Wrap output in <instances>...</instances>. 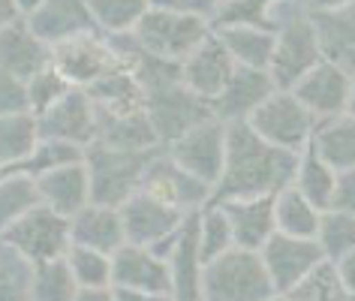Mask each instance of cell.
<instances>
[{
  "label": "cell",
  "mask_w": 355,
  "mask_h": 301,
  "mask_svg": "<svg viewBox=\"0 0 355 301\" xmlns=\"http://www.w3.org/2000/svg\"><path fill=\"white\" fill-rule=\"evenodd\" d=\"M295 166L298 154L268 145L250 130L247 121L226 123V163L220 181L211 190L208 205H220L229 199L277 196L295 178Z\"/></svg>",
  "instance_id": "1"
},
{
  "label": "cell",
  "mask_w": 355,
  "mask_h": 301,
  "mask_svg": "<svg viewBox=\"0 0 355 301\" xmlns=\"http://www.w3.org/2000/svg\"><path fill=\"white\" fill-rule=\"evenodd\" d=\"M271 19L274 55L268 64V76L277 91H292L298 78L322 60L307 0H271Z\"/></svg>",
  "instance_id": "2"
},
{
  "label": "cell",
  "mask_w": 355,
  "mask_h": 301,
  "mask_svg": "<svg viewBox=\"0 0 355 301\" xmlns=\"http://www.w3.org/2000/svg\"><path fill=\"white\" fill-rule=\"evenodd\" d=\"M208 37H211L208 19L175 10L168 0H150L148 12L141 15L139 28L132 31V40L139 42V49L145 55L163 60V64H178V67Z\"/></svg>",
  "instance_id": "3"
},
{
  "label": "cell",
  "mask_w": 355,
  "mask_h": 301,
  "mask_svg": "<svg viewBox=\"0 0 355 301\" xmlns=\"http://www.w3.org/2000/svg\"><path fill=\"white\" fill-rule=\"evenodd\" d=\"M157 150H121V148L103 145V141L87 145L85 169H87L94 205L121 208L130 196H136L141 190V178H145L148 163L154 160Z\"/></svg>",
  "instance_id": "4"
},
{
  "label": "cell",
  "mask_w": 355,
  "mask_h": 301,
  "mask_svg": "<svg viewBox=\"0 0 355 301\" xmlns=\"http://www.w3.org/2000/svg\"><path fill=\"white\" fill-rule=\"evenodd\" d=\"M274 286L253 250L232 247L202 268V301H271Z\"/></svg>",
  "instance_id": "5"
},
{
  "label": "cell",
  "mask_w": 355,
  "mask_h": 301,
  "mask_svg": "<svg viewBox=\"0 0 355 301\" xmlns=\"http://www.w3.org/2000/svg\"><path fill=\"white\" fill-rule=\"evenodd\" d=\"M0 241L10 244L15 253H21L31 265L64 259L67 250L73 247V241H69V220L60 217L58 211H51L49 205H42V202L37 208H31L21 220H15L0 235Z\"/></svg>",
  "instance_id": "6"
},
{
  "label": "cell",
  "mask_w": 355,
  "mask_h": 301,
  "mask_svg": "<svg viewBox=\"0 0 355 301\" xmlns=\"http://www.w3.org/2000/svg\"><path fill=\"white\" fill-rule=\"evenodd\" d=\"M250 130L268 145L289 150V154H301L307 148L310 136H313L316 118L301 105L292 91H274L250 118Z\"/></svg>",
  "instance_id": "7"
},
{
  "label": "cell",
  "mask_w": 355,
  "mask_h": 301,
  "mask_svg": "<svg viewBox=\"0 0 355 301\" xmlns=\"http://www.w3.org/2000/svg\"><path fill=\"white\" fill-rule=\"evenodd\" d=\"M141 193L150 199H157L159 205L181 211V214L202 211L211 202L208 184L193 178L190 172H184L163 148H159L154 154V160L148 163L145 178H141Z\"/></svg>",
  "instance_id": "8"
},
{
  "label": "cell",
  "mask_w": 355,
  "mask_h": 301,
  "mask_svg": "<svg viewBox=\"0 0 355 301\" xmlns=\"http://www.w3.org/2000/svg\"><path fill=\"white\" fill-rule=\"evenodd\" d=\"M51 67L73 87H91L100 78L114 73L121 67V60L114 55L109 37L94 31V33H82V37L60 42V46L51 49Z\"/></svg>",
  "instance_id": "9"
},
{
  "label": "cell",
  "mask_w": 355,
  "mask_h": 301,
  "mask_svg": "<svg viewBox=\"0 0 355 301\" xmlns=\"http://www.w3.org/2000/svg\"><path fill=\"white\" fill-rule=\"evenodd\" d=\"M163 150L184 172L205 181L214 190L226 163V123L211 118L205 123H199V127H193L190 132H184L181 139L168 141Z\"/></svg>",
  "instance_id": "10"
},
{
  "label": "cell",
  "mask_w": 355,
  "mask_h": 301,
  "mask_svg": "<svg viewBox=\"0 0 355 301\" xmlns=\"http://www.w3.org/2000/svg\"><path fill=\"white\" fill-rule=\"evenodd\" d=\"M307 10L322 60L355 76V0H340V3L307 0Z\"/></svg>",
  "instance_id": "11"
},
{
  "label": "cell",
  "mask_w": 355,
  "mask_h": 301,
  "mask_svg": "<svg viewBox=\"0 0 355 301\" xmlns=\"http://www.w3.org/2000/svg\"><path fill=\"white\" fill-rule=\"evenodd\" d=\"M262 265L271 277V286L277 295L283 292H292L301 280H307L319 265L325 262L322 250H319L316 241H304V238H289L274 232L265 247L259 250Z\"/></svg>",
  "instance_id": "12"
},
{
  "label": "cell",
  "mask_w": 355,
  "mask_h": 301,
  "mask_svg": "<svg viewBox=\"0 0 355 301\" xmlns=\"http://www.w3.org/2000/svg\"><path fill=\"white\" fill-rule=\"evenodd\" d=\"M40 139L69 141V145L87 148L96 141V105L91 103L85 87H69L60 100L37 118Z\"/></svg>",
  "instance_id": "13"
},
{
  "label": "cell",
  "mask_w": 355,
  "mask_h": 301,
  "mask_svg": "<svg viewBox=\"0 0 355 301\" xmlns=\"http://www.w3.org/2000/svg\"><path fill=\"white\" fill-rule=\"evenodd\" d=\"M24 24L37 40H42L49 49L69 42L82 33H94V15L87 0H40L33 10L24 15Z\"/></svg>",
  "instance_id": "14"
},
{
  "label": "cell",
  "mask_w": 355,
  "mask_h": 301,
  "mask_svg": "<svg viewBox=\"0 0 355 301\" xmlns=\"http://www.w3.org/2000/svg\"><path fill=\"white\" fill-rule=\"evenodd\" d=\"M349 73H343L340 67L319 60V64L304 73L292 87V96L313 114L316 121L334 118V114L346 112V100H349Z\"/></svg>",
  "instance_id": "15"
},
{
  "label": "cell",
  "mask_w": 355,
  "mask_h": 301,
  "mask_svg": "<svg viewBox=\"0 0 355 301\" xmlns=\"http://www.w3.org/2000/svg\"><path fill=\"white\" fill-rule=\"evenodd\" d=\"M232 73H235L232 58H229V51L220 46V40L214 33H211L187 60H181V85L208 105L226 91Z\"/></svg>",
  "instance_id": "16"
},
{
  "label": "cell",
  "mask_w": 355,
  "mask_h": 301,
  "mask_svg": "<svg viewBox=\"0 0 355 301\" xmlns=\"http://www.w3.org/2000/svg\"><path fill=\"white\" fill-rule=\"evenodd\" d=\"M112 289L150 292V295H172V274L168 262L157 259L148 247L123 244L112 253Z\"/></svg>",
  "instance_id": "17"
},
{
  "label": "cell",
  "mask_w": 355,
  "mask_h": 301,
  "mask_svg": "<svg viewBox=\"0 0 355 301\" xmlns=\"http://www.w3.org/2000/svg\"><path fill=\"white\" fill-rule=\"evenodd\" d=\"M274 91H277V87H274L268 73H262V69L235 67L226 91L211 103V114H214V121H220V123L247 121Z\"/></svg>",
  "instance_id": "18"
},
{
  "label": "cell",
  "mask_w": 355,
  "mask_h": 301,
  "mask_svg": "<svg viewBox=\"0 0 355 301\" xmlns=\"http://www.w3.org/2000/svg\"><path fill=\"white\" fill-rule=\"evenodd\" d=\"M118 211H121V223H123L127 244H136V247L154 244L157 238L168 235L172 229H178L184 223V217H187L175 208L159 205L157 199L145 196L141 190L136 193V196H130Z\"/></svg>",
  "instance_id": "19"
},
{
  "label": "cell",
  "mask_w": 355,
  "mask_h": 301,
  "mask_svg": "<svg viewBox=\"0 0 355 301\" xmlns=\"http://www.w3.org/2000/svg\"><path fill=\"white\" fill-rule=\"evenodd\" d=\"M208 208H220L226 214L229 226H232L235 247H241V250L259 253L265 241L277 232V229H274V196L229 199V202L208 205Z\"/></svg>",
  "instance_id": "20"
},
{
  "label": "cell",
  "mask_w": 355,
  "mask_h": 301,
  "mask_svg": "<svg viewBox=\"0 0 355 301\" xmlns=\"http://www.w3.org/2000/svg\"><path fill=\"white\" fill-rule=\"evenodd\" d=\"M69 241L73 247H87L96 253H118L127 244L121 223V211L109 205H85L78 214L69 217Z\"/></svg>",
  "instance_id": "21"
},
{
  "label": "cell",
  "mask_w": 355,
  "mask_h": 301,
  "mask_svg": "<svg viewBox=\"0 0 355 301\" xmlns=\"http://www.w3.org/2000/svg\"><path fill=\"white\" fill-rule=\"evenodd\" d=\"M202 256H199V211L187 214L178 235V244L168 256L175 301H202Z\"/></svg>",
  "instance_id": "22"
},
{
  "label": "cell",
  "mask_w": 355,
  "mask_h": 301,
  "mask_svg": "<svg viewBox=\"0 0 355 301\" xmlns=\"http://www.w3.org/2000/svg\"><path fill=\"white\" fill-rule=\"evenodd\" d=\"M51 67V49L28 31V24L15 22L12 28L0 31V69L28 85L33 76Z\"/></svg>",
  "instance_id": "23"
},
{
  "label": "cell",
  "mask_w": 355,
  "mask_h": 301,
  "mask_svg": "<svg viewBox=\"0 0 355 301\" xmlns=\"http://www.w3.org/2000/svg\"><path fill=\"white\" fill-rule=\"evenodd\" d=\"M33 181H37L42 205H49L51 211H58V214L67 220L78 214L85 205H91V184H87L85 160L58 166V169L42 172L40 178H33Z\"/></svg>",
  "instance_id": "24"
},
{
  "label": "cell",
  "mask_w": 355,
  "mask_h": 301,
  "mask_svg": "<svg viewBox=\"0 0 355 301\" xmlns=\"http://www.w3.org/2000/svg\"><path fill=\"white\" fill-rule=\"evenodd\" d=\"M96 141L121 150H157L163 148L154 132L148 112H127V114H100L96 112Z\"/></svg>",
  "instance_id": "25"
},
{
  "label": "cell",
  "mask_w": 355,
  "mask_h": 301,
  "mask_svg": "<svg viewBox=\"0 0 355 301\" xmlns=\"http://www.w3.org/2000/svg\"><path fill=\"white\" fill-rule=\"evenodd\" d=\"M310 148L334 172L355 169V118L343 112V114H334V118L316 121L313 136H310Z\"/></svg>",
  "instance_id": "26"
},
{
  "label": "cell",
  "mask_w": 355,
  "mask_h": 301,
  "mask_svg": "<svg viewBox=\"0 0 355 301\" xmlns=\"http://www.w3.org/2000/svg\"><path fill=\"white\" fill-rule=\"evenodd\" d=\"M85 91L100 114H127L145 109V87H141L136 73L127 67H118L114 73L100 78L91 87H85Z\"/></svg>",
  "instance_id": "27"
},
{
  "label": "cell",
  "mask_w": 355,
  "mask_h": 301,
  "mask_svg": "<svg viewBox=\"0 0 355 301\" xmlns=\"http://www.w3.org/2000/svg\"><path fill=\"white\" fill-rule=\"evenodd\" d=\"M214 37L220 40V46L229 51L235 67L268 73V64L274 55V31L226 28V31H214Z\"/></svg>",
  "instance_id": "28"
},
{
  "label": "cell",
  "mask_w": 355,
  "mask_h": 301,
  "mask_svg": "<svg viewBox=\"0 0 355 301\" xmlns=\"http://www.w3.org/2000/svg\"><path fill=\"white\" fill-rule=\"evenodd\" d=\"M319 217L322 211L313 208L301 193L292 187H283L274 196V229L289 238H304V241H316L319 232Z\"/></svg>",
  "instance_id": "29"
},
{
  "label": "cell",
  "mask_w": 355,
  "mask_h": 301,
  "mask_svg": "<svg viewBox=\"0 0 355 301\" xmlns=\"http://www.w3.org/2000/svg\"><path fill=\"white\" fill-rule=\"evenodd\" d=\"M37 145H40V132H37V118L31 112L0 114V172L21 166L28 157H33Z\"/></svg>",
  "instance_id": "30"
},
{
  "label": "cell",
  "mask_w": 355,
  "mask_h": 301,
  "mask_svg": "<svg viewBox=\"0 0 355 301\" xmlns=\"http://www.w3.org/2000/svg\"><path fill=\"white\" fill-rule=\"evenodd\" d=\"M334 184H337V172L319 160V154L310 148V141H307V148L298 154L292 187H295L313 208L328 211L331 208V196H334Z\"/></svg>",
  "instance_id": "31"
},
{
  "label": "cell",
  "mask_w": 355,
  "mask_h": 301,
  "mask_svg": "<svg viewBox=\"0 0 355 301\" xmlns=\"http://www.w3.org/2000/svg\"><path fill=\"white\" fill-rule=\"evenodd\" d=\"M150 0H87L94 24L103 37H123L139 28Z\"/></svg>",
  "instance_id": "32"
},
{
  "label": "cell",
  "mask_w": 355,
  "mask_h": 301,
  "mask_svg": "<svg viewBox=\"0 0 355 301\" xmlns=\"http://www.w3.org/2000/svg\"><path fill=\"white\" fill-rule=\"evenodd\" d=\"M226 28L274 31L271 0H217L214 19H211V33L226 31Z\"/></svg>",
  "instance_id": "33"
},
{
  "label": "cell",
  "mask_w": 355,
  "mask_h": 301,
  "mask_svg": "<svg viewBox=\"0 0 355 301\" xmlns=\"http://www.w3.org/2000/svg\"><path fill=\"white\" fill-rule=\"evenodd\" d=\"M37 205L40 190L31 175H0V235Z\"/></svg>",
  "instance_id": "34"
},
{
  "label": "cell",
  "mask_w": 355,
  "mask_h": 301,
  "mask_svg": "<svg viewBox=\"0 0 355 301\" xmlns=\"http://www.w3.org/2000/svg\"><path fill=\"white\" fill-rule=\"evenodd\" d=\"M78 283L69 271L67 259H51L33 265L31 301H76Z\"/></svg>",
  "instance_id": "35"
},
{
  "label": "cell",
  "mask_w": 355,
  "mask_h": 301,
  "mask_svg": "<svg viewBox=\"0 0 355 301\" xmlns=\"http://www.w3.org/2000/svg\"><path fill=\"white\" fill-rule=\"evenodd\" d=\"M316 244H319V250H322L328 265H334L340 256L352 253L355 250V217L343 214V211H334V208L322 211Z\"/></svg>",
  "instance_id": "36"
},
{
  "label": "cell",
  "mask_w": 355,
  "mask_h": 301,
  "mask_svg": "<svg viewBox=\"0 0 355 301\" xmlns=\"http://www.w3.org/2000/svg\"><path fill=\"white\" fill-rule=\"evenodd\" d=\"M33 265L0 241V301H31Z\"/></svg>",
  "instance_id": "37"
},
{
  "label": "cell",
  "mask_w": 355,
  "mask_h": 301,
  "mask_svg": "<svg viewBox=\"0 0 355 301\" xmlns=\"http://www.w3.org/2000/svg\"><path fill=\"white\" fill-rule=\"evenodd\" d=\"M67 265L73 271L78 289H105L112 286V256L87 250V247H69Z\"/></svg>",
  "instance_id": "38"
},
{
  "label": "cell",
  "mask_w": 355,
  "mask_h": 301,
  "mask_svg": "<svg viewBox=\"0 0 355 301\" xmlns=\"http://www.w3.org/2000/svg\"><path fill=\"white\" fill-rule=\"evenodd\" d=\"M235 247L232 226L220 208H202L199 211V256L202 265L214 262L217 256L229 253Z\"/></svg>",
  "instance_id": "39"
},
{
  "label": "cell",
  "mask_w": 355,
  "mask_h": 301,
  "mask_svg": "<svg viewBox=\"0 0 355 301\" xmlns=\"http://www.w3.org/2000/svg\"><path fill=\"white\" fill-rule=\"evenodd\" d=\"M346 298L349 295H346L343 286L337 283L334 268L328 262H322L307 280H301L292 292H283V295L274 292L271 301H346Z\"/></svg>",
  "instance_id": "40"
},
{
  "label": "cell",
  "mask_w": 355,
  "mask_h": 301,
  "mask_svg": "<svg viewBox=\"0 0 355 301\" xmlns=\"http://www.w3.org/2000/svg\"><path fill=\"white\" fill-rule=\"evenodd\" d=\"M69 87H73V85H69L55 67L42 69L40 76H33L31 82L24 85V91H28V112L33 114V118H40V114L49 112L51 105H55L60 96L69 91Z\"/></svg>",
  "instance_id": "41"
},
{
  "label": "cell",
  "mask_w": 355,
  "mask_h": 301,
  "mask_svg": "<svg viewBox=\"0 0 355 301\" xmlns=\"http://www.w3.org/2000/svg\"><path fill=\"white\" fill-rule=\"evenodd\" d=\"M28 112V91L19 78L0 69V114H19Z\"/></svg>",
  "instance_id": "42"
},
{
  "label": "cell",
  "mask_w": 355,
  "mask_h": 301,
  "mask_svg": "<svg viewBox=\"0 0 355 301\" xmlns=\"http://www.w3.org/2000/svg\"><path fill=\"white\" fill-rule=\"evenodd\" d=\"M331 208L355 217V169H349V172H337V184H334Z\"/></svg>",
  "instance_id": "43"
},
{
  "label": "cell",
  "mask_w": 355,
  "mask_h": 301,
  "mask_svg": "<svg viewBox=\"0 0 355 301\" xmlns=\"http://www.w3.org/2000/svg\"><path fill=\"white\" fill-rule=\"evenodd\" d=\"M331 268H334V277L343 286L346 295H355V250L340 256V259H337Z\"/></svg>",
  "instance_id": "44"
},
{
  "label": "cell",
  "mask_w": 355,
  "mask_h": 301,
  "mask_svg": "<svg viewBox=\"0 0 355 301\" xmlns=\"http://www.w3.org/2000/svg\"><path fill=\"white\" fill-rule=\"evenodd\" d=\"M187 220V217H184ZM184 226V223H181ZM181 226L178 229H172L168 235H163V238H157L154 244H148V250L157 256V259H163V262H168V256H172V250H175V244H178V235H181Z\"/></svg>",
  "instance_id": "45"
},
{
  "label": "cell",
  "mask_w": 355,
  "mask_h": 301,
  "mask_svg": "<svg viewBox=\"0 0 355 301\" xmlns=\"http://www.w3.org/2000/svg\"><path fill=\"white\" fill-rule=\"evenodd\" d=\"M15 22H21V10H19V0H0V31L12 28Z\"/></svg>",
  "instance_id": "46"
},
{
  "label": "cell",
  "mask_w": 355,
  "mask_h": 301,
  "mask_svg": "<svg viewBox=\"0 0 355 301\" xmlns=\"http://www.w3.org/2000/svg\"><path fill=\"white\" fill-rule=\"evenodd\" d=\"M76 301H118V295H114L112 286H105V289H78Z\"/></svg>",
  "instance_id": "47"
},
{
  "label": "cell",
  "mask_w": 355,
  "mask_h": 301,
  "mask_svg": "<svg viewBox=\"0 0 355 301\" xmlns=\"http://www.w3.org/2000/svg\"><path fill=\"white\" fill-rule=\"evenodd\" d=\"M118 301H175L172 295H150V292H130V289H114Z\"/></svg>",
  "instance_id": "48"
},
{
  "label": "cell",
  "mask_w": 355,
  "mask_h": 301,
  "mask_svg": "<svg viewBox=\"0 0 355 301\" xmlns=\"http://www.w3.org/2000/svg\"><path fill=\"white\" fill-rule=\"evenodd\" d=\"M346 114L355 118V76L349 78V100H346Z\"/></svg>",
  "instance_id": "49"
},
{
  "label": "cell",
  "mask_w": 355,
  "mask_h": 301,
  "mask_svg": "<svg viewBox=\"0 0 355 301\" xmlns=\"http://www.w3.org/2000/svg\"><path fill=\"white\" fill-rule=\"evenodd\" d=\"M346 301H355V295H349V298H346Z\"/></svg>",
  "instance_id": "50"
}]
</instances>
